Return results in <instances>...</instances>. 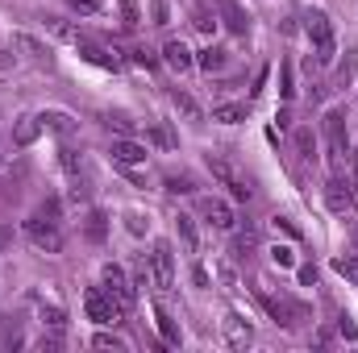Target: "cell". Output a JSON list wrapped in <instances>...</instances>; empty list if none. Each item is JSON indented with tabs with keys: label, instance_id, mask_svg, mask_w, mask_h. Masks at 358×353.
Here are the masks:
<instances>
[{
	"label": "cell",
	"instance_id": "obj_1",
	"mask_svg": "<svg viewBox=\"0 0 358 353\" xmlns=\"http://www.w3.org/2000/svg\"><path fill=\"white\" fill-rule=\"evenodd\" d=\"M321 129H325V142H329V167H334V175H342V171H346V158H350L346 117H342L338 108H329V112L321 117Z\"/></svg>",
	"mask_w": 358,
	"mask_h": 353
},
{
	"label": "cell",
	"instance_id": "obj_2",
	"mask_svg": "<svg viewBox=\"0 0 358 353\" xmlns=\"http://www.w3.org/2000/svg\"><path fill=\"white\" fill-rule=\"evenodd\" d=\"M304 33H308V42H313V59L325 67V63H334V21L321 13V8H308L304 13Z\"/></svg>",
	"mask_w": 358,
	"mask_h": 353
},
{
	"label": "cell",
	"instance_id": "obj_3",
	"mask_svg": "<svg viewBox=\"0 0 358 353\" xmlns=\"http://www.w3.org/2000/svg\"><path fill=\"white\" fill-rule=\"evenodd\" d=\"M59 163H63V171L71 179V195H76V200H88V191H92L88 158H84L76 146H63V150H59Z\"/></svg>",
	"mask_w": 358,
	"mask_h": 353
},
{
	"label": "cell",
	"instance_id": "obj_4",
	"mask_svg": "<svg viewBox=\"0 0 358 353\" xmlns=\"http://www.w3.org/2000/svg\"><path fill=\"white\" fill-rule=\"evenodd\" d=\"M259 303L267 308L271 320H275V324H283V329H296V320H304V316H308V308H304V303H296V299H287V295L259 291Z\"/></svg>",
	"mask_w": 358,
	"mask_h": 353
},
{
	"label": "cell",
	"instance_id": "obj_5",
	"mask_svg": "<svg viewBox=\"0 0 358 353\" xmlns=\"http://www.w3.org/2000/svg\"><path fill=\"white\" fill-rule=\"evenodd\" d=\"M208 171H213V179H217L221 187H229L234 200H250V195H255L250 179L242 175V171H234V163H225L221 154H208Z\"/></svg>",
	"mask_w": 358,
	"mask_h": 353
},
{
	"label": "cell",
	"instance_id": "obj_6",
	"mask_svg": "<svg viewBox=\"0 0 358 353\" xmlns=\"http://www.w3.org/2000/svg\"><path fill=\"white\" fill-rule=\"evenodd\" d=\"M84 308H88V320H96V324H117V320L125 316V308H121L104 287H92L88 295H84Z\"/></svg>",
	"mask_w": 358,
	"mask_h": 353
},
{
	"label": "cell",
	"instance_id": "obj_7",
	"mask_svg": "<svg viewBox=\"0 0 358 353\" xmlns=\"http://www.w3.org/2000/svg\"><path fill=\"white\" fill-rule=\"evenodd\" d=\"M100 287H104V291H108V295H113V299H117V303L125 308V312H129V308H134V299H138L134 283L125 278V270H121L117 262H108L104 270H100Z\"/></svg>",
	"mask_w": 358,
	"mask_h": 353
},
{
	"label": "cell",
	"instance_id": "obj_8",
	"mask_svg": "<svg viewBox=\"0 0 358 353\" xmlns=\"http://www.w3.org/2000/svg\"><path fill=\"white\" fill-rule=\"evenodd\" d=\"M355 204H358V195L350 191V183H346L342 175H334L329 183H325V208H329L334 216H350Z\"/></svg>",
	"mask_w": 358,
	"mask_h": 353
},
{
	"label": "cell",
	"instance_id": "obj_9",
	"mask_svg": "<svg viewBox=\"0 0 358 353\" xmlns=\"http://www.w3.org/2000/svg\"><path fill=\"white\" fill-rule=\"evenodd\" d=\"M25 237L42 250V254H59L63 250V233H59V225H50V220H25Z\"/></svg>",
	"mask_w": 358,
	"mask_h": 353
},
{
	"label": "cell",
	"instance_id": "obj_10",
	"mask_svg": "<svg viewBox=\"0 0 358 353\" xmlns=\"http://www.w3.org/2000/svg\"><path fill=\"white\" fill-rule=\"evenodd\" d=\"M150 274H155V287H163V291L176 283V254H171L167 241H155V250H150Z\"/></svg>",
	"mask_w": 358,
	"mask_h": 353
},
{
	"label": "cell",
	"instance_id": "obj_11",
	"mask_svg": "<svg viewBox=\"0 0 358 353\" xmlns=\"http://www.w3.org/2000/svg\"><path fill=\"white\" fill-rule=\"evenodd\" d=\"M200 216L213 225V229H221V233H229L234 225H238V216H234V208L225 204V200H217V195H208V200H200Z\"/></svg>",
	"mask_w": 358,
	"mask_h": 353
},
{
	"label": "cell",
	"instance_id": "obj_12",
	"mask_svg": "<svg viewBox=\"0 0 358 353\" xmlns=\"http://www.w3.org/2000/svg\"><path fill=\"white\" fill-rule=\"evenodd\" d=\"M108 154H113V163H117V167H138V163H146V146H142V142H134V137H113Z\"/></svg>",
	"mask_w": 358,
	"mask_h": 353
},
{
	"label": "cell",
	"instance_id": "obj_13",
	"mask_svg": "<svg viewBox=\"0 0 358 353\" xmlns=\"http://www.w3.org/2000/svg\"><path fill=\"white\" fill-rule=\"evenodd\" d=\"M38 121H42L46 133H59V137H71L80 129V121L71 112H63V108H46V112H38Z\"/></svg>",
	"mask_w": 358,
	"mask_h": 353
},
{
	"label": "cell",
	"instance_id": "obj_14",
	"mask_svg": "<svg viewBox=\"0 0 358 353\" xmlns=\"http://www.w3.org/2000/svg\"><path fill=\"white\" fill-rule=\"evenodd\" d=\"M42 133H46V129H42L38 112H25V117H17V125H13V146H17V150H25V146H34Z\"/></svg>",
	"mask_w": 358,
	"mask_h": 353
},
{
	"label": "cell",
	"instance_id": "obj_15",
	"mask_svg": "<svg viewBox=\"0 0 358 353\" xmlns=\"http://www.w3.org/2000/svg\"><path fill=\"white\" fill-rule=\"evenodd\" d=\"M217 17H221V21H225V29H229V33H238V38L250 29V17H246V8H242L238 0H221V4H217Z\"/></svg>",
	"mask_w": 358,
	"mask_h": 353
},
{
	"label": "cell",
	"instance_id": "obj_16",
	"mask_svg": "<svg viewBox=\"0 0 358 353\" xmlns=\"http://www.w3.org/2000/svg\"><path fill=\"white\" fill-rule=\"evenodd\" d=\"M13 50H21L29 63H46V67H50V46L38 42L34 33H13Z\"/></svg>",
	"mask_w": 358,
	"mask_h": 353
},
{
	"label": "cell",
	"instance_id": "obj_17",
	"mask_svg": "<svg viewBox=\"0 0 358 353\" xmlns=\"http://www.w3.org/2000/svg\"><path fill=\"white\" fill-rule=\"evenodd\" d=\"M163 63H167V67H171L176 75H183V71H192V67H196V59H192V50H187V46L179 42V38H171V42L163 46Z\"/></svg>",
	"mask_w": 358,
	"mask_h": 353
},
{
	"label": "cell",
	"instance_id": "obj_18",
	"mask_svg": "<svg viewBox=\"0 0 358 353\" xmlns=\"http://www.w3.org/2000/svg\"><path fill=\"white\" fill-rule=\"evenodd\" d=\"M225 341H229L234 350H246V345L255 341V329H250L238 312H229V316H225Z\"/></svg>",
	"mask_w": 358,
	"mask_h": 353
},
{
	"label": "cell",
	"instance_id": "obj_19",
	"mask_svg": "<svg viewBox=\"0 0 358 353\" xmlns=\"http://www.w3.org/2000/svg\"><path fill=\"white\" fill-rule=\"evenodd\" d=\"M80 54L88 59V63H96V67H108V71H117L121 67V59H117V50H104V46H96V42H80Z\"/></svg>",
	"mask_w": 358,
	"mask_h": 353
},
{
	"label": "cell",
	"instance_id": "obj_20",
	"mask_svg": "<svg viewBox=\"0 0 358 353\" xmlns=\"http://www.w3.org/2000/svg\"><path fill=\"white\" fill-rule=\"evenodd\" d=\"M196 67L208 71V75H213V71H225V67H229V50H225V46H204V50L196 54Z\"/></svg>",
	"mask_w": 358,
	"mask_h": 353
},
{
	"label": "cell",
	"instance_id": "obj_21",
	"mask_svg": "<svg viewBox=\"0 0 358 353\" xmlns=\"http://www.w3.org/2000/svg\"><path fill=\"white\" fill-rule=\"evenodd\" d=\"M155 324H159V333H163V341H167V345H179V341H183L179 324L171 320V312H167L163 303H155Z\"/></svg>",
	"mask_w": 358,
	"mask_h": 353
},
{
	"label": "cell",
	"instance_id": "obj_22",
	"mask_svg": "<svg viewBox=\"0 0 358 353\" xmlns=\"http://www.w3.org/2000/svg\"><path fill=\"white\" fill-rule=\"evenodd\" d=\"M292 146H296V154H300L304 163H313V158H317V137H313V129H308V125H300V129L292 133Z\"/></svg>",
	"mask_w": 358,
	"mask_h": 353
},
{
	"label": "cell",
	"instance_id": "obj_23",
	"mask_svg": "<svg viewBox=\"0 0 358 353\" xmlns=\"http://www.w3.org/2000/svg\"><path fill=\"white\" fill-rule=\"evenodd\" d=\"M176 233H179V241H183V250H187V254H196V246H200V237H196V220L179 212V216H176Z\"/></svg>",
	"mask_w": 358,
	"mask_h": 353
},
{
	"label": "cell",
	"instance_id": "obj_24",
	"mask_svg": "<svg viewBox=\"0 0 358 353\" xmlns=\"http://www.w3.org/2000/svg\"><path fill=\"white\" fill-rule=\"evenodd\" d=\"M104 233H108V220H104L100 208H92L88 220H84V237H88V241H104Z\"/></svg>",
	"mask_w": 358,
	"mask_h": 353
},
{
	"label": "cell",
	"instance_id": "obj_25",
	"mask_svg": "<svg viewBox=\"0 0 358 353\" xmlns=\"http://www.w3.org/2000/svg\"><path fill=\"white\" fill-rule=\"evenodd\" d=\"M355 67H358V46L342 59V63H338V71H334V88H346V84L355 80Z\"/></svg>",
	"mask_w": 358,
	"mask_h": 353
},
{
	"label": "cell",
	"instance_id": "obj_26",
	"mask_svg": "<svg viewBox=\"0 0 358 353\" xmlns=\"http://www.w3.org/2000/svg\"><path fill=\"white\" fill-rule=\"evenodd\" d=\"M213 121L238 125V121H246V104H217V108H213Z\"/></svg>",
	"mask_w": 358,
	"mask_h": 353
},
{
	"label": "cell",
	"instance_id": "obj_27",
	"mask_svg": "<svg viewBox=\"0 0 358 353\" xmlns=\"http://www.w3.org/2000/svg\"><path fill=\"white\" fill-rule=\"evenodd\" d=\"M146 142H150V146H159V150H176V133H171L167 125H159V121L146 129Z\"/></svg>",
	"mask_w": 358,
	"mask_h": 353
},
{
	"label": "cell",
	"instance_id": "obj_28",
	"mask_svg": "<svg viewBox=\"0 0 358 353\" xmlns=\"http://www.w3.org/2000/svg\"><path fill=\"white\" fill-rule=\"evenodd\" d=\"M163 191H167V195H192V191H196V179L192 175H167L163 179Z\"/></svg>",
	"mask_w": 358,
	"mask_h": 353
},
{
	"label": "cell",
	"instance_id": "obj_29",
	"mask_svg": "<svg viewBox=\"0 0 358 353\" xmlns=\"http://www.w3.org/2000/svg\"><path fill=\"white\" fill-rule=\"evenodd\" d=\"M46 29H50V33H59L63 42H76V46L84 42V33H80L76 25H67V21H59V17H46Z\"/></svg>",
	"mask_w": 358,
	"mask_h": 353
},
{
	"label": "cell",
	"instance_id": "obj_30",
	"mask_svg": "<svg viewBox=\"0 0 358 353\" xmlns=\"http://www.w3.org/2000/svg\"><path fill=\"white\" fill-rule=\"evenodd\" d=\"M117 8H121V29H138V25H142L138 0H117Z\"/></svg>",
	"mask_w": 358,
	"mask_h": 353
},
{
	"label": "cell",
	"instance_id": "obj_31",
	"mask_svg": "<svg viewBox=\"0 0 358 353\" xmlns=\"http://www.w3.org/2000/svg\"><path fill=\"white\" fill-rule=\"evenodd\" d=\"M296 96V71H292V63H279V100L287 104Z\"/></svg>",
	"mask_w": 358,
	"mask_h": 353
},
{
	"label": "cell",
	"instance_id": "obj_32",
	"mask_svg": "<svg viewBox=\"0 0 358 353\" xmlns=\"http://www.w3.org/2000/svg\"><path fill=\"white\" fill-rule=\"evenodd\" d=\"M104 125H108V129H117L121 137H134V133H138V125H134L125 112H104Z\"/></svg>",
	"mask_w": 358,
	"mask_h": 353
},
{
	"label": "cell",
	"instance_id": "obj_33",
	"mask_svg": "<svg viewBox=\"0 0 358 353\" xmlns=\"http://www.w3.org/2000/svg\"><path fill=\"white\" fill-rule=\"evenodd\" d=\"M59 212H63V204H59V195H50V200H42V204H38V212H34V216H38V220L59 225Z\"/></svg>",
	"mask_w": 358,
	"mask_h": 353
},
{
	"label": "cell",
	"instance_id": "obj_34",
	"mask_svg": "<svg viewBox=\"0 0 358 353\" xmlns=\"http://www.w3.org/2000/svg\"><path fill=\"white\" fill-rule=\"evenodd\" d=\"M38 320H42V324H50V329H63V324H67L63 308H55V303H42V308H38Z\"/></svg>",
	"mask_w": 358,
	"mask_h": 353
},
{
	"label": "cell",
	"instance_id": "obj_35",
	"mask_svg": "<svg viewBox=\"0 0 358 353\" xmlns=\"http://www.w3.org/2000/svg\"><path fill=\"white\" fill-rule=\"evenodd\" d=\"M171 100H176V108L183 112V117H187V121H200V104H196V100H192L187 91H176Z\"/></svg>",
	"mask_w": 358,
	"mask_h": 353
},
{
	"label": "cell",
	"instance_id": "obj_36",
	"mask_svg": "<svg viewBox=\"0 0 358 353\" xmlns=\"http://www.w3.org/2000/svg\"><path fill=\"white\" fill-rule=\"evenodd\" d=\"M271 262L279 266V270H292L296 266V250L292 246H271Z\"/></svg>",
	"mask_w": 358,
	"mask_h": 353
},
{
	"label": "cell",
	"instance_id": "obj_37",
	"mask_svg": "<svg viewBox=\"0 0 358 353\" xmlns=\"http://www.w3.org/2000/svg\"><path fill=\"white\" fill-rule=\"evenodd\" d=\"M92 350H125V337H117V333H96V337H92Z\"/></svg>",
	"mask_w": 358,
	"mask_h": 353
},
{
	"label": "cell",
	"instance_id": "obj_38",
	"mask_svg": "<svg viewBox=\"0 0 358 353\" xmlns=\"http://www.w3.org/2000/svg\"><path fill=\"white\" fill-rule=\"evenodd\" d=\"M334 270L358 283V254H342V258H334Z\"/></svg>",
	"mask_w": 358,
	"mask_h": 353
},
{
	"label": "cell",
	"instance_id": "obj_39",
	"mask_svg": "<svg viewBox=\"0 0 358 353\" xmlns=\"http://www.w3.org/2000/svg\"><path fill=\"white\" fill-rule=\"evenodd\" d=\"M129 59H134L138 67H146V71H150V67H159V59H155V50H146V46H134V50H129Z\"/></svg>",
	"mask_w": 358,
	"mask_h": 353
},
{
	"label": "cell",
	"instance_id": "obj_40",
	"mask_svg": "<svg viewBox=\"0 0 358 353\" xmlns=\"http://www.w3.org/2000/svg\"><path fill=\"white\" fill-rule=\"evenodd\" d=\"M146 225H150V220H146L142 212H125V229H129L134 237H142V233H146Z\"/></svg>",
	"mask_w": 358,
	"mask_h": 353
},
{
	"label": "cell",
	"instance_id": "obj_41",
	"mask_svg": "<svg viewBox=\"0 0 358 353\" xmlns=\"http://www.w3.org/2000/svg\"><path fill=\"white\" fill-rule=\"evenodd\" d=\"M67 8H76V13L92 17V13H100V8H104V0H67Z\"/></svg>",
	"mask_w": 358,
	"mask_h": 353
},
{
	"label": "cell",
	"instance_id": "obj_42",
	"mask_svg": "<svg viewBox=\"0 0 358 353\" xmlns=\"http://www.w3.org/2000/svg\"><path fill=\"white\" fill-rule=\"evenodd\" d=\"M196 29H200V33H213V29H217V13L200 8V13H196Z\"/></svg>",
	"mask_w": 358,
	"mask_h": 353
},
{
	"label": "cell",
	"instance_id": "obj_43",
	"mask_svg": "<svg viewBox=\"0 0 358 353\" xmlns=\"http://www.w3.org/2000/svg\"><path fill=\"white\" fill-rule=\"evenodd\" d=\"M271 225H275V233H287V237H292V241H300V229H296V225H292V220H287V216H275V220H271Z\"/></svg>",
	"mask_w": 358,
	"mask_h": 353
},
{
	"label": "cell",
	"instance_id": "obj_44",
	"mask_svg": "<svg viewBox=\"0 0 358 353\" xmlns=\"http://www.w3.org/2000/svg\"><path fill=\"white\" fill-rule=\"evenodd\" d=\"M0 345H4V350H17V345H25V337H21L17 329H8V333L0 337Z\"/></svg>",
	"mask_w": 358,
	"mask_h": 353
},
{
	"label": "cell",
	"instance_id": "obj_45",
	"mask_svg": "<svg viewBox=\"0 0 358 353\" xmlns=\"http://www.w3.org/2000/svg\"><path fill=\"white\" fill-rule=\"evenodd\" d=\"M150 17H155V25H167V4L155 0V4H150Z\"/></svg>",
	"mask_w": 358,
	"mask_h": 353
},
{
	"label": "cell",
	"instance_id": "obj_46",
	"mask_svg": "<svg viewBox=\"0 0 358 353\" xmlns=\"http://www.w3.org/2000/svg\"><path fill=\"white\" fill-rule=\"evenodd\" d=\"M317 283V266H300V287H313Z\"/></svg>",
	"mask_w": 358,
	"mask_h": 353
},
{
	"label": "cell",
	"instance_id": "obj_47",
	"mask_svg": "<svg viewBox=\"0 0 358 353\" xmlns=\"http://www.w3.org/2000/svg\"><path fill=\"white\" fill-rule=\"evenodd\" d=\"M217 274H221V283H225V287H238V278H234V270H229V266H217Z\"/></svg>",
	"mask_w": 358,
	"mask_h": 353
},
{
	"label": "cell",
	"instance_id": "obj_48",
	"mask_svg": "<svg viewBox=\"0 0 358 353\" xmlns=\"http://www.w3.org/2000/svg\"><path fill=\"white\" fill-rule=\"evenodd\" d=\"M38 345H42V350H59V345H63V337H59V333H50V337H42Z\"/></svg>",
	"mask_w": 358,
	"mask_h": 353
},
{
	"label": "cell",
	"instance_id": "obj_49",
	"mask_svg": "<svg viewBox=\"0 0 358 353\" xmlns=\"http://www.w3.org/2000/svg\"><path fill=\"white\" fill-rule=\"evenodd\" d=\"M8 241H13V225H0V254L8 250Z\"/></svg>",
	"mask_w": 358,
	"mask_h": 353
},
{
	"label": "cell",
	"instance_id": "obj_50",
	"mask_svg": "<svg viewBox=\"0 0 358 353\" xmlns=\"http://www.w3.org/2000/svg\"><path fill=\"white\" fill-rule=\"evenodd\" d=\"M192 278H196V287H208V270H204V266H196Z\"/></svg>",
	"mask_w": 358,
	"mask_h": 353
},
{
	"label": "cell",
	"instance_id": "obj_51",
	"mask_svg": "<svg viewBox=\"0 0 358 353\" xmlns=\"http://www.w3.org/2000/svg\"><path fill=\"white\" fill-rule=\"evenodd\" d=\"M196 4H200V8H208V13H217V4H221V0H196Z\"/></svg>",
	"mask_w": 358,
	"mask_h": 353
},
{
	"label": "cell",
	"instance_id": "obj_52",
	"mask_svg": "<svg viewBox=\"0 0 358 353\" xmlns=\"http://www.w3.org/2000/svg\"><path fill=\"white\" fill-rule=\"evenodd\" d=\"M350 187H355V195H358V154H355V183Z\"/></svg>",
	"mask_w": 358,
	"mask_h": 353
},
{
	"label": "cell",
	"instance_id": "obj_53",
	"mask_svg": "<svg viewBox=\"0 0 358 353\" xmlns=\"http://www.w3.org/2000/svg\"><path fill=\"white\" fill-rule=\"evenodd\" d=\"M355 241H358V220H355Z\"/></svg>",
	"mask_w": 358,
	"mask_h": 353
},
{
	"label": "cell",
	"instance_id": "obj_54",
	"mask_svg": "<svg viewBox=\"0 0 358 353\" xmlns=\"http://www.w3.org/2000/svg\"><path fill=\"white\" fill-rule=\"evenodd\" d=\"M0 167H4V150H0Z\"/></svg>",
	"mask_w": 358,
	"mask_h": 353
}]
</instances>
